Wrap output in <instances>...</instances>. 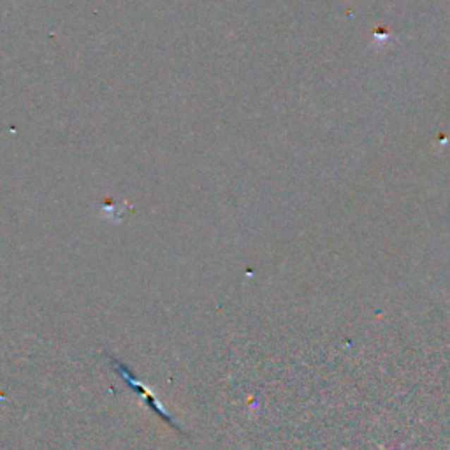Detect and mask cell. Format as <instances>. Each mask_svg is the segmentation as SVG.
Listing matches in <instances>:
<instances>
[{
    "instance_id": "1",
    "label": "cell",
    "mask_w": 450,
    "mask_h": 450,
    "mask_svg": "<svg viewBox=\"0 0 450 450\" xmlns=\"http://www.w3.org/2000/svg\"><path fill=\"white\" fill-rule=\"evenodd\" d=\"M113 364H114V370H116V373H118V375H121V377L125 378V382H127V384L130 385L132 391L139 392V394L142 396V399H145L146 405H150V408L155 410V412L159 413V417H162V419H164V420H167V422H169L171 426H174V427H176L178 431H181V430H180V426H178V424L174 422V420H173V417L169 415V412H167V410L164 408L162 403H160L159 399L155 398V394H153V392L150 391V389L146 387V385L142 384V382H139L138 378H135L134 375H132V371L128 370V367L125 366L123 363H120V360L114 359V357H113Z\"/></svg>"
}]
</instances>
